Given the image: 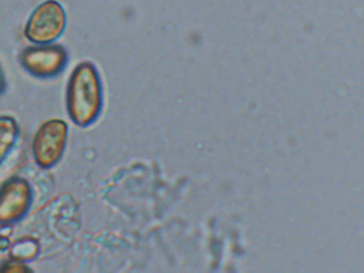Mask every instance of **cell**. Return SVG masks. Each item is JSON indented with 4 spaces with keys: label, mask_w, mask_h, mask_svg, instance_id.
Wrapping results in <instances>:
<instances>
[{
    "label": "cell",
    "mask_w": 364,
    "mask_h": 273,
    "mask_svg": "<svg viewBox=\"0 0 364 273\" xmlns=\"http://www.w3.org/2000/svg\"><path fill=\"white\" fill-rule=\"evenodd\" d=\"M102 105V87L95 67L80 63L71 73L67 85V109L71 119L81 127L91 124Z\"/></svg>",
    "instance_id": "obj_1"
},
{
    "label": "cell",
    "mask_w": 364,
    "mask_h": 273,
    "mask_svg": "<svg viewBox=\"0 0 364 273\" xmlns=\"http://www.w3.org/2000/svg\"><path fill=\"white\" fill-rule=\"evenodd\" d=\"M67 16L55 0H46L31 13L24 34L34 44H48L57 40L65 28Z\"/></svg>",
    "instance_id": "obj_2"
},
{
    "label": "cell",
    "mask_w": 364,
    "mask_h": 273,
    "mask_svg": "<svg viewBox=\"0 0 364 273\" xmlns=\"http://www.w3.org/2000/svg\"><path fill=\"white\" fill-rule=\"evenodd\" d=\"M68 136V127L63 119L43 122L33 138V155L43 168H50L61 158Z\"/></svg>",
    "instance_id": "obj_3"
},
{
    "label": "cell",
    "mask_w": 364,
    "mask_h": 273,
    "mask_svg": "<svg viewBox=\"0 0 364 273\" xmlns=\"http://www.w3.org/2000/svg\"><path fill=\"white\" fill-rule=\"evenodd\" d=\"M23 67L34 75L50 77L63 70L67 63V51L55 44H37L27 47L20 54Z\"/></svg>",
    "instance_id": "obj_4"
},
{
    "label": "cell",
    "mask_w": 364,
    "mask_h": 273,
    "mask_svg": "<svg viewBox=\"0 0 364 273\" xmlns=\"http://www.w3.org/2000/svg\"><path fill=\"white\" fill-rule=\"evenodd\" d=\"M31 202V188L27 181L14 178L0 188V223L20 219Z\"/></svg>",
    "instance_id": "obj_5"
},
{
    "label": "cell",
    "mask_w": 364,
    "mask_h": 273,
    "mask_svg": "<svg viewBox=\"0 0 364 273\" xmlns=\"http://www.w3.org/2000/svg\"><path fill=\"white\" fill-rule=\"evenodd\" d=\"M18 135L17 122L10 117H0V162L9 154Z\"/></svg>",
    "instance_id": "obj_6"
},
{
    "label": "cell",
    "mask_w": 364,
    "mask_h": 273,
    "mask_svg": "<svg viewBox=\"0 0 364 273\" xmlns=\"http://www.w3.org/2000/svg\"><path fill=\"white\" fill-rule=\"evenodd\" d=\"M4 90V78H3V73L0 70V92Z\"/></svg>",
    "instance_id": "obj_7"
}]
</instances>
